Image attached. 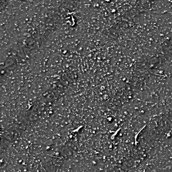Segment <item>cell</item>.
<instances>
[{"instance_id":"1","label":"cell","mask_w":172,"mask_h":172,"mask_svg":"<svg viewBox=\"0 0 172 172\" xmlns=\"http://www.w3.org/2000/svg\"><path fill=\"white\" fill-rule=\"evenodd\" d=\"M52 19L53 21L56 22H59L61 21L63 19L62 14L60 12H56L52 15Z\"/></svg>"}]
</instances>
